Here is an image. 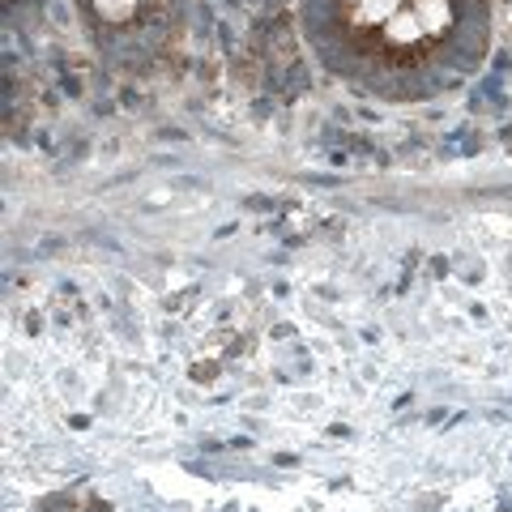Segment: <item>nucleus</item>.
I'll use <instances>...</instances> for the list:
<instances>
[{"instance_id":"obj_1","label":"nucleus","mask_w":512,"mask_h":512,"mask_svg":"<svg viewBox=\"0 0 512 512\" xmlns=\"http://www.w3.org/2000/svg\"><path fill=\"white\" fill-rule=\"evenodd\" d=\"M133 9H137V0H94V13L107 22H124V18H133Z\"/></svg>"}]
</instances>
